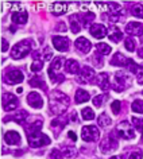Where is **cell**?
<instances>
[{"label": "cell", "mask_w": 143, "mask_h": 159, "mask_svg": "<svg viewBox=\"0 0 143 159\" xmlns=\"http://www.w3.org/2000/svg\"><path fill=\"white\" fill-rule=\"evenodd\" d=\"M120 105H122V102L120 101H113L112 104H111V109H112V112L115 115H118V113H120Z\"/></svg>", "instance_id": "ab89813d"}, {"label": "cell", "mask_w": 143, "mask_h": 159, "mask_svg": "<svg viewBox=\"0 0 143 159\" xmlns=\"http://www.w3.org/2000/svg\"><path fill=\"white\" fill-rule=\"evenodd\" d=\"M105 100V96L104 94H99V96H96L93 98V105L96 107V108H100V107L103 105V101Z\"/></svg>", "instance_id": "8d00e7d4"}, {"label": "cell", "mask_w": 143, "mask_h": 159, "mask_svg": "<svg viewBox=\"0 0 143 159\" xmlns=\"http://www.w3.org/2000/svg\"><path fill=\"white\" fill-rule=\"evenodd\" d=\"M96 54L103 57V55H108L111 53V47L107 43H99V45H96Z\"/></svg>", "instance_id": "f1b7e54d"}, {"label": "cell", "mask_w": 143, "mask_h": 159, "mask_svg": "<svg viewBox=\"0 0 143 159\" xmlns=\"http://www.w3.org/2000/svg\"><path fill=\"white\" fill-rule=\"evenodd\" d=\"M62 152H63V155H65L66 158H73V157H76V155H77L76 148H74V147H72V146H63Z\"/></svg>", "instance_id": "1f68e13d"}, {"label": "cell", "mask_w": 143, "mask_h": 159, "mask_svg": "<svg viewBox=\"0 0 143 159\" xmlns=\"http://www.w3.org/2000/svg\"><path fill=\"white\" fill-rule=\"evenodd\" d=\"M49 159H63L62 152L59 150H53L49 155Z\"/></svg>", "instance_id": "60d3db41"}, {"label": "cell", "mask_w": 143, "mask_h": 159, "mask_svg": "<svg viewBox=\"0 0 143 159\" xmlns=\"http://www.w3.org/2000/svg\"><path fill=\"white\" fill-rule=\"evenodd\" d=\"M108 38H109L112 42H116V43H118V42L123 38V33L118 29V27H112V29L109 30V33H108Z\"/></svg>", "instance_id": "cb8c5ba5"}, {"label": "cell", "mask_w": 143, "mask_h": 159, "mask_svg": "<svg viewBox=\"0 0 143 159\" xmlns=\"http://www.w3.org/2000/svg\"><path fill=\"white\" fill-rule=\"evenodd\" d=\"M126 31L130 35H135V37H142L143 35V25L138 22H130L126 26Z\"/></svg>", "instance_id": "8fae6325"}, {"label": "cell", "mask_w": 143, "mask_h": 159, "mask_svg": "<svg viewBox=\"0 0 143 159\" xmlns=\"http://www.w3.org/2000/svg\"><path fill=\"white\" fill-rule=\"evenodd\" d=\"M65 69L69 74H77L78 70H80V65L76 59H67L65 63Z\"/></svg>", "instance_id": "ffe728a7"}, {"label": "cell", "mask_w": 143, "mask_h": 159, "mask_svg": "<svg viewBox=\"0 0 143 159\" xmlns=\"http://www.w3.org/2000/svg\"><path fill=\"white\" fill-rule=\"evenodd\" d=\"M81 113H82V117L85 119V120H93L95 119V113H93V109L92 108H84L81 111Z\"/></svg>", "instance_id": "e575fe53"}, {"label": "cell", "mask_w": 143, "mask_h": 159, "mask_svg": "<svg viewBox=\"0 0 143 159\" xmlns=\"http://www.w3.org/2000/svg\"><path fill=\"white\" fill-rule=\"evenodd\" d=\"M142 139H143V131H142Z\"/></svg>", "instance_id": "816d5d0a"}, {"label": "cell", "mask_w": 143, "mask_h": 159, "mask_svg": "<svg viewBox=\"0 0 143 159\" xmlns=\"http://www.w3.org/2000/svg\"><path fill=\"white\" fill-rule=\"evenodd\" d=\"M43 67V61H41V59H34V63L31 65V71H34V73H37V71L42 70Z\"/></svg>", "instance_id": "d590c367"}, {"label": "cell", "mask_w": 143, "mask_h": 159, "mask_svg": "<svg viewBox=\"0 0 143 159\" xmlns=\"http://www.w3.org/2000/svg\"><path fill=\"white\" fill-rule=\"evenodd\" d=\"M57 31H59V33L63 31V33H65V31H66V26L63 25V23H59V25L57 26Z\"/></svg>", "instance_id": "ee69618b"}, {"label": "cell", "mask_w": 143, "mask_h": 159, "mask_svg": "<svg viewBox=\"0 0 143 159\" xmlns=\"http://www.w3.org/2000/svg\"><path fill=\"white\" fill-rule=\"evenodd\" d=\"M90 34H92V37H95V38L101 39L107 35V29H105V26H103V25H93L90 27Z\"/></svg>", "instance_id": "e0dca14e"}, {"label": "cell", "mask_w": 143, "mask_h": 159, "mask_svg": "<svg viewBox=\"0 0 143 159\" xmlns=\"http://www.w3.org/2000/svg\"><path fill=\"white\" fill-rule=\"evenodd\" d=\"M115 82H116V85L113 86V89L116 90V92H122V90L126 89L127 84L130 82V78L127 77V74H124V73H116L115 74Z\"/></svg>", "instance_id": "30bf717a"}, {"label": "cell", "mask_w": 143, "mask_h": 159, "mask_svg": "<svg viewBox=\"0 0 143 159\" xmlns=\"http://www.w3.org/2000/svg\"><path fill=\"white\" fill-rule=\"evenodd\" d=\"M89 100V93L85 92L84 89H78L76 92V102L77 104H81V102H85Z\"/></svg>", "instance_id": "83f0119b"}, {"label": "cell", "mask_w": 143, "mask_h": 159, "mask_svg": "<svg viewBox=\"0 0 143 159\" xmlns=\"http://www.w3.org/2000/svg\"><path fill=\"white\" fill-rule=\"evenodd\" d=\"M33 49V41L30 39H25V41L16 43L12 50H11V57L14 59H21V58H25L27 54L31 51Z\"/></svg>", "instance_id": "7a4b0ae2"}, {"label": "cell", "mask_w": 143, "mask_h": 159, "mask_svg": "<svg viewBox=\"0 0 143 159\" xmlns=\"http://www.w3.org/2000/svg\"><path fill=\"white\" fill-rule=\"evenodd\" d=\"M27 117H29V113H27L25 109H21V111H18L15 115H12V116L10 117V120H14L16 123H23Z\"/></svg>", "instance_id": "d4e9b609"}, {"label": "cell", "mask_w": 143, "mask_h": 159, "mask_svg": "<svg viewBox=\"0 0 143 159\" xmlns=\"http://www.w3.org/2000/svg\"><path fill=\"white\" fill-rule=\"evenodd\" d=\"M124 46H126V49L128 50V51H134L135 50V41H134L132 38H127Z\"/></svg>", "instance_id": "f35d334b"}, {"label": "cell", "mask_w": 143, "mask_h": 159, "mask_svg": "<svg viewBox=\"0 0 143 159\" xmlns=\"http://www.w3.org/2000/svg\"><path fill=\"white\" fill-rule=\"evenodd\" d=\"M50 138L47 136V135L42 134L41 131H38V132H34V134H30L29 135V144L31 147H42V146H47L50 144Z\"/></svg>", "instance_id": "5b68a950"}, {"label": "cell", "mask_w": 143, "mask_h": 159, "mask_svg": "<svg viewBox=\"0 0 143 159\" xmlns=\"http://www.w3.org/2000/svg\"><path fill=\"white\" fill-rule=\"evenodd\" d=\"M80 15H72L69 18V22H70V29H72V33H80L81 30V25H80V20H78Z\"/></svg>", "instance_id": "603a6c76"}, {"label": "cell", "mask_w": 143, "mask_h": 159, "mask_svg": "<svg viewBox=\"0 0 143 159\" xmlns=\"http://www.w3.org/2000/svg\"><path fill=\"white\" fill-rule=\"evenodd\" d=\"M74 45H76V49H77L78 51H81V53H84V54L89 53L90 47H92V45H90V42H89L86 38H84V37L78 38L77 41H76V43H74Z\"/></svg>", "instance_id": "9a60e30c"}, {"label": "cell", "mask_w": 143, "mask_h": 159, "mask_svg": "<svg viewBox=\"0 0 143 159\" xmlns=\"http://www.w3.org/2000/svg\"><path fill=\"white\" fill-rule=\"evenodd\" d=\"M67 135H69V138H70V139H72V140H73V142H76V140H77V138H76V134H74V132H72V131H70V132L67 134Z\"/></svg>", "instance_id": "7dc6e473"}, {"label": "cell", "mask_w": 143, "mask_h": 159, "mask_svg": "<svg viewBox=\"0 0 143 159\" xmlns=\"http://www.w3.org/2000/svg\"><path fill=\"white\" fill-rule=\"evenodd\" d=\"M4 140H6V143H8L10 146H16L22 142V139H21V135H19L16 131H8V132L4 135Z\"/></svg>", "instance_id": "2e32d148"}, {"label": "cell", "mask_w": 143, "mask_h": 159, "mask_svg": "<svg viewBox=\"0 0 143 159\" xmlns=\"http://www.w3.org/2000/svg\"><path fill=\"white\" fill-rule=\"evenodd\" d=\"M67 11V3H62V2H57L54 3L51 7V12L54 15H62Z\"/></svg>", "instance_id": "7402d4cb"}, {"label": "cell", "mask_w": 143, "mask_h": 159, "mask_svg": "<svg viewBox=\"0 0 143 159\" xmlns=\"http://www.w3.org/2000/svg\"><path fill=\"white\" fill-rule=\"evenodd\" d=\"M65 120H62V119H55V120L54 121H51V127H57V125H63V124H65Z\"/></svg>", "instance_id": "7bdbcfd3"}, {"label": "cell", "mask_w": 143, "mask_h": 159, "mask_svg": "<svg viewBox=\"0 0 143 159\" xmlns=\"http://www.w3.org/2000/svg\"><path fill=\"white\" fill-rule=\"evenodd\" d=\"M63 58L62 57H57L53 59V63H51L50 69H49V75H50V80L53 82H61L63 81V74L59 73V70L62 69L63 66Z\"/></svg>", "instance_id": "3957f363"}, {"label": "cell", "mask_w": 143, "mask_h": 159, "mask_svg": "<svg viewBox=\"0 0 143 159\" xmlns=\"http://www.w3.org/2000/svg\"><path fill=\"white\" fill-rule=\"evenodd\" d=\"M142 158H143V152L139 150V151H134V152L130 155L128 159H142Z\"/></svg>", "instance_id": "b9f144b4"}, {"label": "cell", "mask_w": 143, "mask_h": 159, "mask_svg": "<svg viewBox=\"0 0 143 159\" xmlns=\"http://www.w3.org/2000/svg\"><path fill=\"white\" fill-rule=\"evenodd\" d=\"M116 132L119 136H122L123 139H127V140H131V139L135 138V131L131 128V124L128 121H122L116 127Z\"/></svg>", "instance_id": "8992f818"}, {"label": "cell", "mask_w": 143, "mask_h": 159, "mask_svg": "<svg viewBox=\"0 0 143 159\" xmlns=\"http://www.w3.org/2000/svg\"><path fill=\"white\" fill-rule=\"evenodd\" d=\"M100 136V132L95 125H86L82 127L81 129V138L84 139V142H95L97 140Z\"/></svg>", "instance_id": "52a82bcc"}, {"label": "cell", "mask_w": 143, "mask_h": 159, "mask_svg": "<svg viewBox=\"0 0 143 159\" xmlns=\"http://www.w3.org/2000/svg\"><path fill=\"white\" fill-rule=\"evenodd\" d=\"M27 102H29L33 108H37V109L43 107V98L41 97V94L37 92H31L29 96H27Z\"/></svg>", "instance_id": "5bb4252c"}, {"label": "cell", "mask_w": 143, "mask_h": 159, "mask_svg": "<svg viewBox=\"0 0 143 159\" xmlns=\"http://www.w3.org/2000/svg\"><path fill=\"white\" fill-rule=\"evenodd\" d=\"M2 43H3L2 45V51H7V49H8V42H7L6 39H3Z\"/></svg>", "instance_id": "f6af8a7d"}, {"label": "cell", "mask_w": 143, "mask_h": 159, "mask_svg": "<svg viewBox=\"0 0 143 159\" xmlns=\"http://www.w3.org/2000/svg\"><path fill=\"white\" fill-rule=\"evenodd\" d=\"M23 78H25V75L18 69H12L7 71V74L4 75V81L7 84H19V82L23 81Z\"/></svg>", "instance_id": "ba28073f"}, {"label": "cell", "mask_w": 143, "mask_h": 159, "mask_svg": "<svg viewBox=\"0 0 143 159\" xmlns=\"http://www.w3.org/2000/svg\"><path fill=\"white\" fill-rule=\"evenodd\" d=\"M19 105V100L12 93H6L3 96V108L6 111H14Z\"/></svg>", "instance_id": "9c48e42d"}, {"label": "cell", "mask_w": 143, "mask_h": 159, "mask_svg": "<svg viewBox=\"0 0 143 159\" xmlns=\"http://www.w3.org/2000/svg\"><path fill=\"white\" fill-rule=\"evenodd\" d=\"M97 121H99V125H100V127H107V125H109L111 123H112L111 117L107 113H101L100 116H99Z\"/></svg>", "instance_id": "4dcf8cb0"}, {"label": "cell", "mask_w": 143, "mask_h": 159, "mask_svg": "<svg viewBox=\"0 0 143 159\" xmlns=\"http://www.w3.org/2000/svg\"><path fill=\"white\" fill-rule=\"evenodd\" d=\"M128 61L130 59L126 58L122 53H116L112 57V59H111V65H113V66H127L128 65Z\"/></svg>", "instance_id": "d6986e66"}, {"label": "cell", "mask_w": 143, "mask_h": 159, "mask_svg": "<svg viewBox=\"0 0 143 159\" xmlns=\"http://www.w3.org/2000/svg\"><path fill=\"white\" fill-rule=\"evenodd\" d=\"M95 77H96V74H95V70L92 67L89 66H84L81 69V73H80V81L81 82H85V84H89V82H92Z\"/></svg>", "instance_id": "7c38bea8"}, {"label": "cell", "mask_w": 143, "mask_h": 159, "mask_svg": "<svg viewBox=\"0 0 143 159\" xmlns=\"http://www.w3.org/2000/svg\"><path fill=\"white\" fill-rule=\"evenodd\" d=\"M70 119L73 121H77V113L76 112H72V115H70Z\"/></svg>", "instance_id": "c3c4849f"}, {"label": "cell", "mask_w": 143, "mask_h": 159, "mask_svg": "<svg viewBox=\"0 0 143 159\" xmlns=\"http://www.w3.org/2000/svg\"><path fill=\"white\" fill-rule=\"evenodd\" d=\"M14 23H16V25H25L27 22V19H29V14H27V11H18V12H14L12 16H11Z\"/></svg>", "instance_id": "ac0fdd59"}, {"label": "cell", "mask_w": 143, "mask_h": 159, "mask_svg": "<svg viewBox=\"0 0 143 159\" xmlns=\"http://www.w3.org/2000/svg\"><path fill=\"white\" fill-rule=\"evenodd\" d=\"M138 82L139 84H143V67H142V70L139 71V74H138Z\"/></svg>", "instance_id": "bcb514c9"}, {"label": "cell", "mask_w": 143, "mask_h": 159, "mask_svg": "<svg viewBox=\"0 0 143 159\" xmlns=\"http://www.w3.org/2000/svg\"><path fill=\"white\" fill-rule=\"evenodd\" d=\"M109 159H124V157H123V155H116V157H112Z\"/></svg>", "instance_id": "f907efd6"}, {"label": "cell", "mask_w": 143, "mask_h": 159, "mask_svg": "<svg viewBox=\"0 0 143 159\" xmlns=\"http://www.w3.org/2000/svg\"><path fill=\"white\" fill-rule=\"evenodd\" d=\"M132 123L136 129L143 131V119L142 117H132Z\"/></svg>", "instance_id": "74e56055"}, {"label": "cell", "mask_w": 143, "mask_h": 159, "mask_svg": "<svg viewBox=\"0 0 143 159\" xmlns=\"http://www.w3.org/2000/svg\"><path fill=\"white\" fill-rule=\"evenodd\" d=\"M131 14L136 18H143V4H134L131 8Z\"/></svg>", "instance_id": "d6a6232c"}, {"label": "cell", "mask_w": 143, "mask_h": 159, "mask_svg": "<svg viewBox=\"0 0 143 159\" xmlns=\"http://www.w3.org/2000/svg\"><path fill=\"white\" fill-rule=\"evenodd\" d=\"M80 19H81V23L82 26L88 27L90 23H92L95 19H96V15H95L93 12H85L84 15H80Z\"/></svg>", "instance_id": "484cf974"}, {"label": "cell", "mask_w": 143, "mask_h": 159, "mask_svg": "<svg viewBox=\"0 0 143 159\" xmlns=\"http://www.w3.org/2000/svg\"><path fill=\"white\" fill-rule=\"evenodd\" d=\"M41 128H42V121H41V120H37L35 123H33V124L29 125V127L26 128L27 135L34 134V132H38V131H41Z\"/></svg>", "instance_id": "f546056e"}, {"label": "cell", "mask_w": 143, "mask_h": 159, "mask_svg": "<svg viewBox=\"0 0 143 159\" xmlns=\"http://www.w3.org/2000/svg\"><path fill=\"white\" fill-rule=\"evenodd\" d=\"M131 109L135 113H143V100H135L131 105Z\"/></svg>", "instance_id": "836d02e7"}, {"label": "cell", "mask_w": 143, "mask_h": 159, "mask_svg": "<svg viewBox=\"0 0 143 159\" xmlns=\"http://www.w3.org/2000/svg\"><path fill=\"white\" fill-rule=\"evenodd\" d=\"M118 132H111L108 136H105V139L100 143V150L101 152H111V151L118 148Z\"/></svg>", "instance_id": "277c9868"}, {"label": "cell", "mask_w": 143, "mask_h": 159, "mask_svg": "<svg viewBox=\"0 0 143 159\" xmlns=\"http://www.w3.org/2000/svg\"><path fill=\"white\" fill-rule=\"evenodd\" d=\"M69 105V97L61 92H53L50 96V109L54 115H62Z\"/></svg>", "instance_id": "6da1fadb"}, {"label": "cell", "mask_w": 143, "mask_h": 159, "mask_svg": "<svg viewBox=\"0 0 143 159\" xmlns=\"http://www.w3.org/2000/svg\"><path fill=\"white\" fill-rule=\"evenodd\" d=\"M30 86H35V88L46 89L45 81H43V78H42V77H39V75H35V77L30 78Z\"/></svg>", "instance_id": "4316f807"}, {"label": "cell", "mask_w": 143, "mask_h": 159, "mask_svg": "<svg viewBox=\"0 0 143 159\" xmlns=\"http://www.w3.org/2000/svg\"><path fill=\"white\" fill-rule=\"evenodd\" d=\"M138 55H139L141 58H143V47H141V49L138 50Z\"/></svg>", "instance_id": "681fc988"}, {"label": "cell", "mask_w": 143, "mask_h": 159, "mask_svg": "<svg viewBox=\"0 0 143 159\" xmlns=\"http://www.w3.org/2000/svg\"><path fill=\"white\" fill-rule=\"evenodd\" d=\"M53 45L59 51H67L69 50L70 41L65 37H53Z\"/></svg>", "instance_id": "4fadbf2b"}, {"label": "cell", "mask_w": 143, "mask_h": 159, "mask_svg": "<svg viewBox=\"0 0 143 159\" xmlns=\"http://www.w3.org/2000/svg\"><path fill=\"white\" fill-rule=\"evenodd\" d=\"M97 84L100 86V89L107 90L109 88V75L108 73H100L97 75Z\"/></svg>", "instance_id": "44dd1931"}]
</instances>
